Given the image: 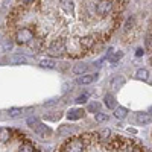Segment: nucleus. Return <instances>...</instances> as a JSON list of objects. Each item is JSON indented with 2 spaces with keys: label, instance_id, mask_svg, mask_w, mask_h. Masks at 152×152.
I'll use <instances>...</instances> for the list:
<instances>
[{
  "label": "nucleus",
  "instance_id": "16",
  "mask_svg": "<svg viewBox=\"0 0 152 152\" xmlns=\"http://www.w3.org/2000/svg\"><path fill=\"white\" fill-rule=\"evenodd\" d=\"M135 78H137V79L148 81V78H149V72H148L146 69H138V70L135 72Z\"/></svg>",
  "mask_w": 152,
  "mask_h": 152
},
{
  "label": "nucleus",
  "instance_id": "25",
  "mask_svg": "<svg viewBox=\"0 0 152 152\" xmlns=\"http://www.w3.org/2000/svg\"><path fill=\"white\" fill-rule=\"evenodd\" d=\"M12 47H14V44H12L11 41H8V43H5V44L0 46V49L5 50V52H9V50H12Z\"/></svg>",
  "mask_w": 152,
  "mask_h": 152
},
{
  "label": "nucleus",
  "instance_id": "31",
  "mask_svg": "<svg viewBox=\"0 0 152 152\" xmlns=\"http://www.w3.org/2000/svg\"><path fill=\"white\" fill-rule=\"evenodd\" d=\"M149 114H151V116H152V107H149Z\"/></svg>",
  "mask_w": 152,
  "mask_h": 152
},
{
  "label": "nucleus",
  "instance_id": "5",
  "mask_svg": "<svg viewBox=\"0 0 152 152\" xmlns=\"http://www.w3.org/2000/svg\"><path fill=\"white\" fill-rule=\"evenodd\" d=\"M31 128H32L38 135H41V137H47V135H50V132H52V129H50L49 126H46L44 123H41L40 120H38L37 123H34Z\"/></svg>",
  "mask_w": 152,
  "mask_h": 152
},
{
  "label": "nucleus",
  "instance_id": "11",
  "mask_svg": "<svg viewBox=\"0 0 152 152\" xmlns=\"http://www.w3.org/2000/svg\"><path fill=\"white\" fill-rule=\"evenodd\" d=\"M67 117H69V120H78V119L84 117V110H70Z\"/></svg>",
  "mask_w": 152,
  "mask_h": 152
},
{
  "label": "nucleus",
  "instance_id": "29",
  "mask_svg": "<svg viewBox=\"0 0 152 152\" xmlns=\"http://www.w3.org/2000/svg\"><path fill=\"white\" fill-rule=\"evenodd\" d=\"M135 55H137V56H142V55H143V49H137Z\"/></svg>",
  "mask_w": 152,
  "mask_h": 152
},
{
  "label": "nucleus",
  "instance_id": "2",
  "mask_svg": "<svg viewBox=\"0 0 152 152\" xmlns=\"http://www.w3.org/2000/svg\"><path fill=\"white\" fill-rule=\"evenodd\" d=\"M15 40L18 44H28L31 40H34V32L28 28H21L15 35Z\"/></svg>",
  "mask_w": 152,
  "mask_h": 152
},
{
  "label": "nucleus",
  "instance_id": "24",
  "mask_svg": "<svg viewBox=\"0 0 152 152\" xmlns=\"http://www.w3.org/2000/svg\"><path fill=\"white\" fill-rule=\"evenodd\" d=\"M99 110H100V105L97 102H93V104L88 105V111H90V113H97Z\"/></svg>",
  "mask_w": 152,
  "mask_h": 152
},
{
  "label": "nucleus",
  "instance_id": "18",
  "mask_svg": "<svg viewBox=\"0 0 152 152\" xmlns=\"http://www.w3.org/2000/svg\"><path fill=\"white\" fill-rule=\"evenodd\" d=\"M88 70V66L87 64H76L75 67H73V73L75 75H82V73H85Z\"/></svg>",
  "mask_w": 152,
  "mask_h": 152
},
{
  "label": "nucleus",
  "instance_id": "4",
  "mask_svg": "<svg viewBox=\"0 0 152 152\" xmlns=\"http://www.w3.org/2000/svg\"><path fill=\"white\" fill-rule=\"evenodd\" d=\"M84 142L82 138H75V140H70L69 143H66L62 146V151H84Z\"/></svg>",
  "mask_w": 152,
  "mask_h": 152
},
{
  "label": "nucleus",
  "instance_id": "23",
  "mask_svg": "<svg viewBox=\"0 0 152 152\" xmlns=\"http://www.w3.org/2000/svg\"><path fill=\"white\" fill-rule=\"evenodd\" d=\"M20 151H23V152H31V151H34V145L29 143V142H26V143L20 145Z\"/></svg>",
  "mask_w": 152,
  "mask_h": 152
},
{
  "label": "nucleus",
  "instance_id": "17",
  "mask_svg": "<svg viewBox=\"0 0 152 152\" xmlns=\"http://www.w3.org/2000/svg\"><path fill=\"white\" fill-rule=\"evenodd\" d=\"M9 137H11V131L8 128H0V142H2V143L8 142Z\"/></svg>",
  "mask_w": 152,
  "mask_h": 152
},
{
  "label": "nucleus",
  "instance_id": "15",
  "mask_svg": "<svg viewBox=\"0 0 152 152\" xmlns=\"http://www.w3.org/2000/svg\"><path fill=\"white\" fill-rule=\"evenodd\" d=\"M40 66L43 69H56V62L53 59H41L40 61Z\"/></svg>",
  "mask_w": 152,
  "mask_h": 152
},
{
  "label": "nucleus",
  "instance_id": "32",
  "mask_svg": "<svg viewBox=\"0 0 152 152\" xmlns=\"http://www.w3.org/2000/svg\"><path fill=\"white\" fill-rule=\"evenodd\" d=\"M151 84H152V81H151Z\"/></svg>",
  "mask_w": 152,
  "mask_h": 152
},
{
  "label": "nucleus",
  "instance_id": "13",
  "mask_svg": "<svg viewBox=\"0 0 152 152\" xmlns=\"http://www.w3.org/2000/svg\"><path fill=\"white\" fill-rule=\"evenodd\" d=\"M114 116L122 120V119H125L126 116H128V111H126V108H123V107H116L114 108Z\"/></svg>",
  "mask_w": 152,
  "mask_h": 152
},
{
  "label": "nucleus",
  "instance_id": "22",
  "mask_svg": "<svg viewBox=\"0 0 152 152\" xmlns=\"http://www.w3.org/2000/svg\"><path fill=\"white\" fill-rule=\"evenodd\" d=\"M94 120H96L97 123H102V122H107V120H108V116H107L105 113H99V111H97V114H96Z\"/></svg>",
  "mask_w": 152,
  "mask_h": 152
},
{
  "label": "nucleus",
  "instance_id": "20",
  "mask_svg": "<svg viewBox=\"0 0 152 152\" xmlns=\"http://www.w3.org/2000/svg\"><path fill=\"white\" fill-rule=\"evenodd\" d=\"M76 131V128L75 126H61V128H58V134L59 135H64V134H72V132H75Z\"/></svg>",
  "mask_w": 152,
  "mask_h": 152
},
{
  "label": "nucleus",
  "instance_id": "9",
  "mask_svg": "<svg viewBox=\"0 0 152 152\" xmlns=\"http://www.w3.org/2000/svg\"><path fill=\"white\" fill-rule=\"evenodd\" d=\"M26 58L21 56V55H11L6 58V62H9V64H26Z\"/></svg>",
  "mask_w": 152,
  "mask_h": 152
},
{
  "label": "nucleus",
  "instance_id": "7",
  "mask_svg": "<svg viewBox=\"0 0 152 152\" xmlns=\"http://www.w3.org/2000/svg\"><path fill=\"white\" fill-rule=\"evenodd\" d=\"M135 120L138 125H148L151 120H152V116L148 113H137L135 114Z\"/></svg>",
  "mask_w": 152,
  "mask_h": 152
},
{
  "label": "nucleus",
  "instance_id": "3",
  "mask_svg": "<svg viewBox=\"0 0 152 152\" xmlns=\"http://www.w3.org/2000/svg\"><path fill=\"white\" fill-rule=\"evenodd\" d=\"M113 9V3L111 0H100V2L96 5V12L99 15H108Z\"/></svg>",
  "mask_w": 152,
  "mask_h": 152
},
{
  "label": "nucleus",
  "instance_id": "14",
  "mask_svg": "<svg viewBox=\"0 0 152 152\" xmlns=\"http://www.w3.org/2000/svg\"><path fill=\"white\" fill-rule=\"evenodd\" d=\"M93 44H94V38L93 37H85V38H82V40H81V46L84 49H91Z\"/></svg>",
  "mask_w": 152,
  "mask_h": 152
},
{
  "label": "nucleus",
  "instance_id": "19",
  "mask_svg": "<svg viewBox=\"0 0 152 152\" xmlns=\"http://www.w3.org/2000/svg\"><path fill=\"white\" fill-rule=\"evenodd\" d=\"M122 58H123V52H120V50H119V52H113V55L108 58V61L111 62V64H116V62L119 59H122Z\"/></svg>",
  "mask_w": 152,
  "mask_h": 152
},
{
  "label": "nucleus",
  "instance_id": "26",
  "mask_svg": "<svg viewBox=\"0 0 152 152\" xmlns=\"http://www.w3.org/2000/svg\"><path fill=\"white\" fill-rule=\"evenodd\" d=\"M87 99H88V96H87V94H82V96H79V97H76L75 102H76V104H84V102H87Z\"/></svg>",
  "mask_w": 152,
  "mask_h": 152
},
{
  "label": "nucleus",
  "instance_id": "21",
  "mask_svg": "<svg viewBox=\"0 0 152 152\" xmlns=\"http://www.w3.org/2000/svg\"><path fill=\"white\" fill-rule=\"evenodd\" d=\"M23 114V108H9L8 110V116L9 117H18Z\"/></svg>",
  "mask_w": 152,
  "mask_h": 152
},
{
  "label": "nucleus",
  "instance_id": "8",
  "mask_svg": "<svg viewBox=\"0 0 152 152\" xmlns=\"http://www.w3.org/2000/svg\"><path fill=\"white\" fill-rule=\"evenodd\" d=\"M125 82H126V79L123 78L122 75L114 76L113 81H111V88H113V90H119V88H122V87L125 85Z\"/></svg>",
  "mask_w": 152,
  "mask_h": 152
},
{
  "label": "nucleus",
  "instance_id": "1",
  "mask_svg": "<svg viewBox=\"0 0 152 152\" xmlns=\"http://www.w3.org/2000/svg\"><path fill=\"white\" fill-rule=\"evenodd\" d=\"M66 52V43L64 40H53L49 46V53L55 55V56H61Z\"/></svg>",
  "mask_w": 152,
  "mask_h": 152
},
{
  "label": "nucleus",
  "instance_id": "6",
  "mask_svg": "<svg viewBox=\"0 0 152 152\" xmlns=\"http://www.w3.org/2000/svg\"><path fill=\"white\" fill-rule=\"evenodd\" d=\"M96 79H97V75L96 73L94 75H84V76H81V78L76 79V82H78L79 85H88V84L94 82Z\"/></svg>",
  "mask_w": 152,
  "mask_h": 152
},
{
  "label": "nucleus",
  "instance_id": "12",
  "mask_svg": "<svg viewBox=\"0 0 152 152\" xmlns=\"http://www.w3.org/2000/svg\"><path fill=\"white\" fill-rule=\"evenodd\" d=\"M61 8L64 9L67 14H73V0H61Z\"/></svg>",
  "mask_w": 152,
  "mask_h": 152
},
{
  "label": "nucleus",
  "instance_id": "28",
  "mask_svg": "<svg viewBox=\"0 0 152 152\" xmlns=\"http://www.w3.org/2000/svg\"><path fill=\"white\" fill-rule=\"evenodd\" d=\"M20 2L24 5H31V3H34V0H20Z\"/></svg>",
  "mask_w": 152,
  "mask_h": 152
},
{
  "label": "nucleus",
  "instance_id": "27",
  "mask_svg": "<svg viewBox=\"0 0 152 152\" xmlns=\"http://www.w3.org/2000/svg\"><path fill=\"white\" fill-rule=\"evenodd\" d=\"M37 122H38V119H37V117H29V119H28V125H29V126H32V125H34V123H37Z\"/></svg>",
  "mask_w": 152,
  "mask_h": 152
},
{
  "label": "nucleus",
  "instance_id": "10",
  "mask_svg": "<svg viewBox=\"0 0 152 152\" xmlns=\"http://www.w3.org/2000/svg\"><path fill=\"white\" fill-rule=\"evenodd\" d=\"M104 102H105L107 108H110V110H114V108L117 107L116 97H114L113 94H105V97H104Z\"/></svg>",
  "mask_w": 152,
  "mask_h": 152
},
{
  "label": "nucleus",
  "instance_id": "30",
  "mask_svg": "<svg viewBox=\"0 0 152 152\" xmlns=\"http://www.w3.org/2000/svg\"><path fill=\"white\" fill-rule=\"evenodd\" d=\"M128 131H129V132H131V134H135V132H137V131H135V129H132V128H129V129H128Z\"/></svg>",
  "mask_w": 152,
  "mask_h": 152
}]
</instances>
